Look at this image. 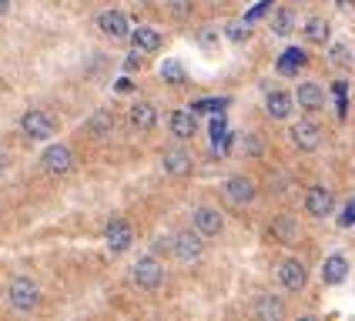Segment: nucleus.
Here are the masks:
<instances>
[{
	"instance_id": "obj_1",
	"label": "nucleus",
	"mask_w": 355,
	"mask_h": 321,
	"mask_svg": "<svg viewBox=\"0 0 355 321\" xmlns=\"http://www.w3.org/2000/svg\"><path fill=\"white\" fill-rule=\"evenodd\" d=\"M7 301L14 311H34L40 304V284L31 275H17L7 284Z\"/></svg>"
},
{
	"instance_id": "obj_2",
	"label": "nucleus",
	"mask_w": 355,
	"mask_h": 321,
	"mask_svg": "<svg viewBox=\"0 0 355 321\" xmlns=\"http://www.w3.org/2000/svg\"><path fill=\"white\" fill-rule=\"evenodd\" d=\"M171 255L181 264H198V261L205 258V235H198L195 228L178 231L175 238H171Z\"/></svg>"
},
{
	"instance_id": "obj_3",
	"label": "nucleus",
	"mask_w": 355,
	"mask_h": 321,
	"mask_svg": "<svg viewBox=\"0 0 355 321\" xmlns=\"http://www.w3.org/2000/svg\"><path fill=\"white\" fill-rule=\"evenodd\" d=\"M20 131L31 140H51L58 134V120H54V114H47L44 107H31V111L20 118Z\"/></svg>"
},
{
	"instance_id": "obj_4",
	"label": "nucleus",
	"mask_w": 355,
	"mask_h": 321,
	"mask_svg": "<svg viewBox=\"0 0 355 321\" xmlns=\"http://www.w3.org/2000/svg\"><path fill=\"white\" fill-rule=\"evenodd\" d=\"M131 281L144 288V291H158L161 284H164V264L158 258H151V255H144V258L135 261V268H131Z\"/></svg>"
},
{
	"instance_id": "obj_5",
	"label": "nucleus",
	"mask_w": 355,
	"mask_h": 321,
	"mask_svg": "<svg viewBox=\"0 0 355 321\" xmlns=\"http://www.w3.org/2000/svg\"><path fill=\"white\" fill-rule=\"evenodd\" d=\"M191 224H195L198 235H205V241L218 238V235L225 231V214H221L218 208H211V204H201V208L191 211Z\"/></svg>"
},
{
	"instance_id": "obj_6",
	"label": "nucleus",
	"mask_w": 355,
	"mask_h": 321,
	"mask_svg": "<svg viewBox=\"0 0 355 321\" xmlns=\"http://www.w3.org/2000/svg\"><path fill=\"white\" fill-rule=\"evenodd\" d=\"M278 281H282V288L292 291V295L305 291V284H309V268H305V261L285 258L278 264Z\"/></svg>"
},
{
	"instance_id": "obj_7",
	"label": "nucleus",
	"mask_w": 355,
	"mask_h": 321,
	"mask_svg": "<svg viewBox=\"0 0 355 321\" xmlns=\"http://www.w3.org/2000/svg\"><path fill=\"white\" fill-rule=\"evenodd\" d=\"M332 211H336V194H332V187L312 184L309 194H305V214H309V218H329Z\"/></svg>"
},
{
	"instance_id": "obj_8",
	"label": "nucleus",
	"mask_w": 355,
	"mask_h": 321,
	"mask_svg": "<svg viewBox=\"0 0 355 321\" xmlns=\"http://www.w3.org/2000/svg\"><path fill=\"white\" fill-rule=\"evenodd\" d=\"M288 140L295 144L302 154H312L322 147V127H318L315 120H298L292 124V131H288Z\"/></svg>"
},
{
	"instance_id": "obj_9",
	"label": "nucleus",
	"mask_w": 355,
	"mask_h": 321,
	"mask_svg": "<svg viewBox=\"0 0 355 321\" xmlns=\"http://www.w3.org/2000/svg\"><path fill=\"white\" fill-rule=\"evenodd\" d=\"M104 244H107L111 255H124V251L135 244V228H131L124 218H114L107 228H104Z\"/></svg>"
},
{
	"instance_id": "obj_10",
	"label": "nucleus",
	"mask_w": 355,
	"mask_h": 321,
	"mask_svg": "<svg viewBox=\"0 0 355 321\" xmlns=\"http://www.w3.org/2000/svg\"><path fill=\"white\" fill-rule=\"evenodd\" d=\"M98 30L111 40H128L131 37V20L124 10H101L98 14Z\"/></svg>"
},
{
	"instance_id": "obj_11",
	"label": "nucleus",
	"mask_w": 355,
	"mask_h": 321,
	"mask_svg": "<svg viewBox=\"0 0 355 321\" xmlns=\"http://www.w3.org/2000/svg\"><path fill=\"white\" fill-rule=\"evenodd\" d=\"M40 160H44V171H47V174L60 178V174H67V171L74 167V151H71L67 144H51Z\"/></svg>"
},
{
	"instance_id": "obj_12",
	"label": "nucleus",
	"mask_w": 355,
	"mask_h": 321,
	"mask_svg": "<svg viewBox=\"0 0 355 321\" xmlns=\"http://www.w3.org/2000/svg\"><path fill=\"white\" fill-rule=\"evenodd\" d=\"M225 198H228V204H235V208L252 204V201H255V181L245 178V174L228 178V181H225Z\"/></svg>"
},
{
	"instance_id": "obj_13",
	"label": "nucleus",
	"mask_w": 355,
	"mask_h": 321,
	"mask_svg": "<svg viewBox=\"0 0 355 321\" xmlns=\"http://www.w3.org/2000/svg\"><path fill=\"white\" fill-rule=\"evenodd\" d=\"M161 167H164V174H171V178H184V174L191 171V151H184L181 144H178V147H164V151H161Z\"/></svg>"
},
{
	"instance_id": "obj_14",
	"label": "nucleus",
	"mask_w": 355,
	"mask_h": 321,
	"mask_svg": "<svg viewBox=\"0 0 355 321\" xmlns=\"http://www.w3.org/2000/svg\"><path fill=\"white\" fill-rule=\"evenodd\" d=\"M295 107L309 111V114L322 111V107H325V91L318 87L315 80H305V84H298V91H295Z\"/></svg>"
},
{
	"instance_id": "obj_15",
	"label": "nucleus",
	"mask_w": 355,
	"mask_h": 321,
	"mask_svg": "<svg viewBox=\"0 0 355 321\" xmlns=\"http://www.w3.org/2000/svg\"><path fill=\"white\" fill-rule=\"evenodd\" d=\"M292 111H295V94H288V91H272V94L265 98V114H268V118L288 120Z\"/></svg>"
},
{
	"instance_id": "obj_16",
	"label": "nucleus",
	"mask_w": 355,
	"mask_h": 321,
	"mask_svg": "<svg viewBox=\"0 0 355 321\" xmlns=\"http://www.w3.org/2000/svg\"><path fill=\"white\" fill-rule=\"evenodd\" d=\"M155 124H158V107L151 100H135L131 104V127L148 134V131H155Z\"/></svg>"
},
{
	"instance_id": "obj_17",
	"label": "nucleus",
	"mask_w": 355,
	"mask_h": 321,
	"mask_svg": "<svg viewBox=\"0 0 355 321\" xmlns=\"http://www.w3.org/2000/svg\"><path fill=\"white\" fill-rule=\"evenodd\" d=\"M255 318L261 321H282L285 318V301L278 298V295H258L255 298Z\"/></svg>"
},
{
	"instance_id": "obj_18",
	"label": "nucleus",
	"mask_w": 355,
	"mask_h": 321,
	"mask_svg": "<svg viewBox=\"0 0 355 321\" xmlns=\"http://www.w3.org/2000/svg\"><path fill=\"white\" fill-rule=\"evenodd\" d=\"M305 64H309V54H305L302 47H288V51H282V54H278L275 71L278 74H285V77H295Z\"/></svg>"
},
{
	"instance_id": "obj_19",
	"label": "nucleus",
	"mask_w": 355,
	"mask_h": 321,
	"mask_svg": "<svg viewBox=\"0 0 355 321\" xmlns=\"http://www.w3.org/2000/svg\"><path fill=\"white\" fill-rule=\"evenodd\" d=\"M128 40L135 44V51H141V54H155V51H161V44H164L155 27H135Z\"/></svg>"
},
{
	"instance_id": "obj_20",
	"label": "nucleus",
	"mask_w": 355,
	"mask_h": 321,
	"mask_svg": "<svg viewBox=\"0 0 355 321\" xmlns=\"http://www.w3.org/2000/svg\"><path fill=\"white\" fill-rule=\"evenodd\" d=\"M168 127H171V134H175L178 140H188L198 134V120L191 111H175V114L168 118Z\"/></svg>"
},
{
	"instance_id": "obj_21",
	"label": "nucleus",
	"mask_w": 355,
	"mask_h": 321,
	"mask_svg": "<svg viewBox=\"0 0 355 321\" xmlns=\"http://www.w3.org/2000/svg\"><path fill=\"white\" fill-rule=\"evenodd\" d=\"M345 278H349V261H345V255H329L325 264H322V281L325 284H342Z\"/></svg>"
},
{
	"instance_id": "obj_22",
	"label": "nucleus",
	"mask_w": 355,
	"mask_h": 321,
	"mask_svg": "<svg viewBox=\"0 0 355 321\" xmlns=\"http://www.w3.org/2000/svg\"><path fill=\"white\" fill-rule=\"evenodd\" d=\"M302 34H305V40H309V44L325 47V44H329V37H332V24H329L325 17H309V20H305V27H302Z\"/></svg>"
},
{
	"instance_id": "obj_23",
	"label": "nucleus",
	"mask_w": 355,
	"mask_h": 321,
	"mask_svg": "<svg viewBox=\"0 0 355 321\" xmlns=\"http://www.w3.org/2000/svg\"><path fill=\"white\" fill-rule=\"evenodd\" d=\"M298 27V17L292 7H278L275 14H272V34L275 37H292Z\"/></svg>"
},
{
	"instance_id": "obj_24",
	"label": "nucleus",
	"mask_w": 355,
	"mask_h": 321,
	"mask_svg": "<svg viewBox=\"0 0 355 321\" xmlns=\"http://www.w3.org/2000/svg\"><path fill=\"white\" fill-rule=\"evenodd\" d=\"M87 131H91L94 138L111 134V131H114V111H107V107L94 111V114H91V120H87Z\"/></svg>"
},
{
	"instance_id": "obj_25",
	"label": "nucleus",
	"mask_w": 355,
	"mask_h": 321,
	"mask_svg": "<svg viewBox=\"0 0 355 321\" xmlns=\"http://www.w3.org/2000/svg\"><path fill=\"white\" fill-rule=\"evenodd\" d=\"M161 77L168 80V84H175V87H181L184 80H188V74H184V64L175 57H168L164 64H161Z\"/></svg>"
},
{
	"instance_id": "obj_26",
	"label": "nucleus",
	"mask_w": 355,
	"mask_h": 321,
	"mask_svg": "<svg viewBox=\"0 0 355 321\" xmlns=\"http://www.w3.org/2000/svg\"><path fill=\"white\" fill-rule=\"evenodd\" d=\"M272 235H275V238H282L285 244H292V241L298 238V224L288 218V214H282V218L272 224Z\"/></svg>"
},
{
	"instance_id": "obj_27",
	"label": "nucleus",
	"mask_w": 355,
	"mask_h": 321,
	"mask_svg": "<svg viewBox=\"0 0 355 321\" xmlns=\"http://www.w3.org/2000/svg\"><path fill=\"white\" fill-rule=\"evenodd\" d=\"M221 34L232 40V44H241V40L252 37V27H248V20H232V24L221 27Z\"/></svg>"
},
{
	"instance_id": "obj_28",
	"label": "nucleus",
	"mask_w": 355,
	"mask_h": 321,
	"mask_svg": "<svg viewBox=\"0 0 355 321\" xmlns=\"http://www.w3.org/2000/svg\"><path fill=\"white\" fill-rule=\"evenodd\" d=\"M218 40H221V27H215V24H205V27L198 30V44H201V47H208V51L218 47Z\"/></svg>"
},
{
	"instance_id": "obj_29",
	"label": "nucleus",
	"mask_w": 355,
	"mask_h": 321,
	"mask_svg": "<svg viewBox=\"0 0 355 321\" xmlns=\"http://www.w3.org/2000/svg\"><path fill=\"white\" fill-rule=\"evenodd\" d=\"M329 57H332V64H336V67H349V64H352V57H349V47H345V44H332V54H329Z\"/></svg>"
},
{
	"instance_id": "obj_30",
	"label": "nucleus",
	"mask_w": 355,
	"mask_h": 321,
	"mask_svg": "<svg viewBox=\"0 0 355 321\" xmlns=\"http://www.w3.org/2000/svg\"><path fill=\"white\" fill-rule=\"evenodd\" d=\"M225 104H228L225 98H221V100H195V104H191V114H205V111H221Z\"/></svg>"
},
{
	"instance_id": "obj_31",
	"label": "nucleus",
	"mask_w": 355,
	"mask_h": 321,
	"mask_svg": "<svg viewBox=\"0 0 355 321\" xmlns=\"http://www.w3.org/2000/svg\"><path fill=\"white\" fill-rule=\"evenodd\" d=\"M241 151H245V154H261V144H258L255 134H245V138H241Z\"/></svg>"
},
{
	"instance_id": "obj_32",
	"label": "nucleus",
	"mask_w": 355,
	"mask_h": 321,
	"mask_svg": "<svg viewBox=\"0 0 355 321\" xmlns=\"http://www.w3.org/2000/svg\"><path fill=\"white\" fill-rule=\"evenodd\" d=\"M268 7H272V0H261V3H258V7H255V10H252V14H248L245 20H248V24H252V20H258L261 14H265V10H268Z\"/></svg>"
},
{
	"instance_id": "obj_33",
	"label": "nucleus",
	"mask_w": 355,
	"mask_h": 321,
	"mask_svg": "<svg viewBox=\"0 0 355 321\" xmlns=\"http://www.w3.org/2000/svg\"><path fill=\"white\" fill-rule=\"evenodd\" d=\"M141 64H144V60H141V51H135L131 57L124 60V67H128V71H135V67H138V71H141Z\"/></svg>"
},
{
	"instance_id": "obj_34",
	"label": "nucleus",
	"mask_w": 355,
	"mask_h": 321,
	"mask_svg": "<svg viewBox=\"0 0 355 321\" xmlns=\"http://www.w3.org/2000/svg\"><path fill=\"white\" fill-rule=\"evenodd\" d=\"M342 224H355V201L345 204V218H342Z\"/></svg>"
},
{
	"instance_id": "obj_35",
	"label": "nucleus",
	"mask_w": 355,
	"mask_h": 321,
	"mask_svg": "<svg viewBox=\"0 0 355 321\" xmlns=\"http://www.w3.org/2000/svg\"><path fill=\"white\" fill-rule=\"evenodd\" d=\"M10 14V0H0V17H7Z\"/></svg>"
},
{
	"instance_id": "obj_36",
	"label": "nucleus",
	"mask_w": 355,
	"mask_h": 321,
	"mask_svg": "<svg viewBox=\"0 0 355 321\" xmlns=\"http://www.w3.org/2000/svg\"><path fill=\"white\" fill-rule=\"evenodd\" d=\"M3 167H7V154L0 151V171H3Z\"/></svg>"
},
{
	"instance_id": "obj_37",
	"label": "nucleus",
	"mask_w": 355,
	"mask_h": 321,
	"mask_svg": "<svg viewBox=\"0 0 355 321\" xmlns=\"http://www.w3.org/2000/svg\"><path fill=\"white\" fill-rule=\"evenodd\" d=\"M342 3H352V0H342Z\"/></svg>"
},
{
	"instance_id": "obj_38",
	"label": "nucleus",
	"mask_w": 355,
	"mask_h": 321,
	"mask_svg": "<svg viewBox=\"0 0 355 321\" xmlns=\"http://www.w3.org/2000/svg\"><path fill=\"white\" fill-rule=\"evenodd\" d=\"M298 3H305V0H298Z\"/></svg>"
}]
</instances>
